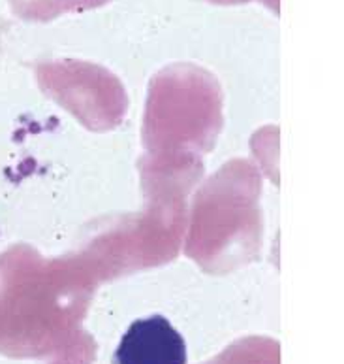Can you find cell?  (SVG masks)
Masks as SVG:
<instances>
[{
	"mask_svg": "<svg viewBox=\"0 0 344 364\" xmlns=\"http://www.w3.org/2000/svg\"><path fill=\"white\" fill-rule=\"evenodd\" d=\"M187 343L164 316L134 321L115 351L113 364H187Z\"/></svg>",
	"mask_w": 344,
	"mask_h": 364,
	"instance_id": "6da1fadb",
	"label": "cell"
}]
</instances>
